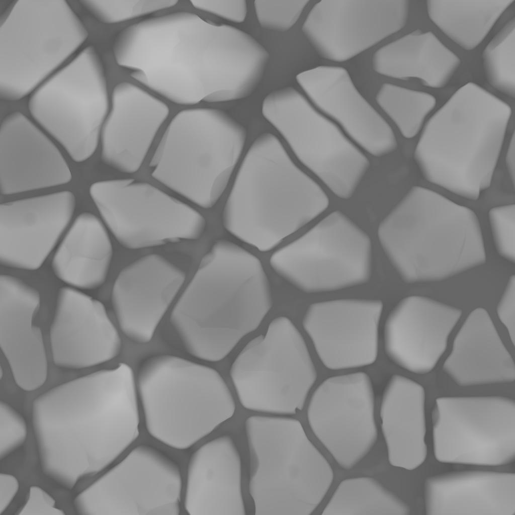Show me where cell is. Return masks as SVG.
<instances>
[{
	"mask_svg": "<svg viewBox=\"0 0 515 515\" xmlns=\"http://www.w3.org/2000/svg\"><path fill=\"white\" fill-rule=\"evenodd\" d=\"M113 54L116 64L143 88L188 106L248 97L269 58L248 33L186 11L126 26L114 38Z\"/></svg>",
	"mask_w": 515,
	"mask_h": 515,
	"instance_id": "obj_1",
	"label": "cell"
},
{
	"mask_svg": "<svg viewBox=\"0 0 515 515\" xmlns=\"http://www.w3.org/2000/svg\"><path fill=\"white\" fill-rule=\"evenodd\" d=\"M139 401L133 370L123 363L38 396L32 423L43 474L71 490L107 470L139 435Z\"/></svg>",
	"mask_w": 515,
	"mask_h": 515,
	"instance_id": "obj_2",
	"label": "cell"
},
{
	"mask_svg": "<svg viewBox=\"0 0 515 515\" xmlns=\"http://www.w3.org/2000/svg\"><path fill=\"white\" fill-rule=\"evenodd\" d=\"M272 305L260 260L237 244L220 239L202 259L169 321L189 354L218 362L259 326Z\"/></svg>",
	"mask_w": 515,
	"mask_h": 515,
	"instance_id": "obj_3",
	"label": "cell"
},
{
	"mask_svg": "<svg viewBox=\"0 0 515 515\" xmlns=\"http://www.w3.org/2000/svg\"><path fill=\"white\" fill-rule=\"evenodd\" d=\"M329 204L323 189L294 162L279 137L264 132L245 150L237 168L223 224L237 239L266 252L321 214Z\"/></svg>",
	"mask_w": 515,
	"mask_h": 515,
	"instance_id": "obj_4",
	"label": "cell"
},
{
	"mask_svg": "<svg viewBox=\"0 0 515 515\" xmlns=\"http://www.w3.org/2000/svg\"><path fill=\"white\" fill-rule=\"evenodd\" d=\"M512 114L474 82L459 87L422 127L413 158L426 181L467 200L491 185Z\"/></svg>",
	"mask_w": 515,
	"mask_h": 515,
	"instance_id": "obj_5",
	"label": "cell"
},
{
	"mask_svg": "<svg viewBox=\"0 0 515 515\" xmlns=\"http://www.w3.org/2000/svg\"><path fill=\"white\" fill-rule=\"evenodd\" d=\"M377 233L408 283L444 280L486 261L475 213L424 187H412L381 221Z\"/></svg>",
	"mask_w": 515,
	"mask_h": 515,
	"instance_id": "obj_6",
	"label": "cell"
},
{
	"mask_svg": "<svg viewBox=\"0 0 515 515\" xmlns=\"http://www.w3.org/2000/svg\"><path fill=\"white\" fill-rule=\"evenodd\" d=\"M247 131L224 111L192 107L169 121L150 159L151 177L204 209L230 186L245 152Z\"/></svg>",
	"mask_w": 515,
	"mask_h": 515,
	"instance_id": "obj_7",
	"label": "cell"
},
{
	"mask_svg": "<svg viewBox=\"0 0 515 515\" xmlns=\"http://www.w3.org/2000/svg\"><path fill=\"white\" fill-rule=\"evenodd\" d=\"M244 431L254 514H312L330 490L334 473L301 422L290 416L257 414L246 418Z\"/></svg>",
	"mask_w": 515,
	"mask_h": 515,
	"instance_id": "obj_8",
	"label": "cell"
},
{
	"mask_svg": "<svg viewBox=\"0 0 515 515\" xmlns=\"http://www.w3.org/2000/svg\"><path fill=\"white\" fill-rule=\"evenodd\" d=\"M136 382L147 433L175 450L190 449L235 411L234 398L216 370L178 356L148 358Z\"/></svg>",
	"mask_w": 515,
	"mask_h": 515,
	"instance_id": "obj_9",
	"label": "cell"
},
{
	"mask_svg": "<svg viewBox=\"0 0 515 515\" xmlns=\"http://www.w3.org/2000/svg\"><path fill=\"white\" fill-rule=\"evenodd\" d=\"M88 31L65 1L17 0L0 19V98L30 94L86 41Z\"/></svg>",
	"mask_w": 515,
	"mask_h": 515,
	"instance_id": "obj_10",
	"label": "cell"
},
{
	"mask_svg": "<svg viewBox=\"0 0 515 515\" xmlns=\"http://www.w3.org/2000/svg\"><path fill=\"white\" fill-rule=\"evenodd\" d=\"M239 401L259 414L290 416L301 410L317 373L305 340L288 317L278 316L249 341L232 363Z\"/></svg>",
	"mask_w": 515,
	"mask_h": 515,
	"instance_id": "obj_11",
	"label": "cell"
},
{
	"mask_svg": "<svg viewBox=\"0 0 515 515\" xmlns=\"http://www.w3.org/2000/svg\"><path fill=\"white\" fill-rule=\"evenodd\" d=\"M261 111L298 161L330 192L342 200L353 196L370 161L334 122L291 87L269 94Z\"/></svg>",
	"mask_w": 515,
	"mask_h": 515,
	"instance_id": "obj_12",
	"label": "cell"
},
{
	"mask_svg": "<svg viewBox=\"0 0 515 515\" xmlns=\"http://www.w3.org/2000/svg\"><path fill=\"white\" fill-rule=\"evenodd\" d=\"M110 106L104 66L92 45L42 82L28 102L35 121L74 156L97 148Z\"/></svg>",
	"mask_w": 515,
	"mask_h": 515,
	"instance_id": "obj_13",
	"label": "cell"
},
{
	"mask_svg": "<svg viewBox=\"0 0 515 515\" xmlns=\"http://www.w3.org/2000/svg\"><path fill=\"white\" fill-rule=\"evenodd\" d=\"M270 264L278 275L301 291L337 290L370 278L371 242L347 215L334 211L276 250Z\"/></svg>",
	"mask_w": 515,
	"mask_h": 515,
	"instance_id": "obj_14",
	"label": "cell"
},
{
	"mask_svg": "<svg viewBox=\"0 0 515 515\" xmlns=\"http://www.w3.org/2000/svg\"><path fill=\"white\" fill-rule=\"evenodd\" d=\"M184 486L175 460L140 444L76 493L73 504L83 515H178Z\"/></svg>",
	"mask_w": 515,
	"mask_h": 515,
	"instance_id": "obj_15",
	"label": "cell"
},
{
	"mask_svg": "<svg viewBox=\"0 0 515 515\" xmlns=\"http://www.w3.org/2000/svg\"><path fill=\"white\" fill-rule=\"evenodd\" d=\"M90 196L106 226L129 249L196 240L204 217L196 209L148 182L133 178L102 180Z\"/></svg>",
	"mask_w": 515,
	"mask_h": 515,
	"instance_id": "obj_16",
	"label": "cell"
},
{
	"mask_svg": "<svg viewBox=\"0 0 515 515\" xmlns=\"http://www.w3.org/2000/svg\"><path fill=\"white\" fill-rule=\"evenodd\" d=\"M439 462L496 466L515 457V402L500 396H443L432 411Z\"/></svg>",
	"mask_w": 515,
	"mask_h": 515,
	"instance_id": "obj_17",
	"label": "cell"
},
{
	"mask_svg": "<svg viewBox=\"0 0 515 515\" xmlns=\"http://www.w3.org/2000/svg\"><path fill=\"white\" fill-rule=\"evenodd\" d=\"M306 417L313 435L338 466L345 470L353 469L378 440L370 376L356 372L327 378L312 393Z\"/></svg>",
	"mask_w": 515,
	"mask_h": 515,
	"instance_id": "obj_18",
	"label": "cell"
},
{
	"mask_svg": "<svg viewBox=\"0 0 515 515\" xmlns=\"http://www.w3.org/2000/svg\"><path fill=\"white\" fill-rule=\"evenodd\" d=\"M409 10L407 0H322L312 7L302 30L321 57L344 62L402 29Z\"/></svg>",
	"mask_w": 515,
	"mask_h": 515,
	"instance_id": "obj_19",
	"label": "cell"
},
{
	"mask_svg": "<svg viewBox=\"0 0 515 515\" xmlns=\"http://www.w3.org/2000/svg\"><path fill=\"white\" fill-rule=\"evenodd\" d=\"M383 310V303L378 300L320 301L308 307L302 325L326 368H361L377 360Z\"/></svg>",
	"mask_w": 515,
	"mask_h": 515,
	"instance_id": "obj_20",
	"label": "cell"
},
{
	"mask_svg": "<svg viewBox=\"0 0 515 515\" xmlns=\"http://www.w3.org/2000/svg\"><path fill=\"white\" fill-rule=\"evenodd\" d=\"M296 78L312 104L365 153L383 157L396 149L391 126L360 93L346 69L318 66L300 72Z\"/></svg>",
	"mask_w": 515,
	"mask_h": 515,
	"instance_id": "obj_21",
	"label": "cell"
},
{
	"mask_svg": "<svg viewBox=\"0 0 515 515\" xmlns=\"http://www.w3.org/2000/svg\"><path fill=\"white\" fill-rule=\"evenodd\" d=\"M75 206L69 191L1 204V264L27 270L41 267L69 225Z\"/></svg>",
	"mask_w": 515,
	"mask_h": 515,
	"instance_id": "obj_22",
	"label": "cell"
},
{
	"mask_svg": "<svg viewBox=\"0 0 515 515\" xmlns=\"http://www.w3.org/2000/svg\"><path fill=\"white\" fill-rule=\"evenodd\" d=\"M462 310L427 297L403 298L388 315L383 340L388 358L402 369L425 374L445 353Z\"/></svg>",
	"mask_w": 515,
	"mask_h": 515,
	"instance_id": "obj_23",
	"label": "cell"
},
{
	"mask_svg": "<svg viewBox=\"0 0 515 515\" xmlns=\"http://www.w3.org/2000/svg\"><path fill=\"white\" fill-rule=\"evenodd\" d=\"M185 279L182 270L156 254L124 268L115 280L111 299L125 335L137 344L149 342Z\"/></svg>",
	"mask_w": 515,
	"mask_h": 515,
	"instance_id": "obj_24",
	"label": "cell"
},
{
	"mask_svg": "<svg viewBox=\"0 0 515 515\" xmlns=\"http://www.w3.org/2000/svg\"><path fill=\"white\" fill-rule=\"evenodd\" d=\"M50 338L53 361L65 369L107 362L117 357L122 347L104 305L71 287L58 291Z\"/></svg>",
	"mask_w": 515,
	"mask_h": 515,
	"instance_id": "obj_25",
	"label": "cell"
},
{
	"mask_svg": "<svg viewBox=\"0 0 515 515\" xmlns=\"http://www.w3.org/2000/svg\"><path fill=\"white\" fill-rule=\"evenodd\" d=\"M167 105L129 81L114 87L101 135V159L125 174L140 170L169 115Z\"/></svg>",
	"mask_w": 515,
	"mask_h": 515,
	"instance_id": "obj_26",
	"label": "cell"
},
{
	"mask_svg": "<svg viewBox=\"0 0 515 515\" xmlns=\"http://www.w3.org/2000/svg\"><path fill=\"white\" fill-rule=\"evenodd\" d=\"M72 176L53 142L26 116L8 114L0 128V187L13 195L69 183Z\"/></svg>",
	"mask_w": 515,
	"mask_h": 515,
	"instance_id": "obj_27",
	"label": "cell"
},
{
	"mask_svg": "<svg viewBox=\"0 0 515 515\" xmlns=\"http://www.w3.org/2000/svg\"><path fill=\"white\" fill-rule=\"evenodd\" d=\"M240 454L224 434L197 447L188 460L183 508L190 515H243Z\"/></svg>",
	"mask_w": 515,
	"mask_h": 515,
	"instance_id": "obj_28",
	"label": "cell"
},
{
	"mask_svg": "<svg viewBox=\"0 0 515 515\" xmlns=\"http://www.w3.org/2000/svg\"><path fill=\"white\" fill-rule=\"evenodd\" d=\"M40 297L32 286L12 276L0 278V343L17 385L31 391L48 374L40 329L34 322Z\"/></svg>",
	"mask_w": 515,
	"mask_h": 515,
	"instance_id": "obj_29",
	"label": "cell"
},
{
	"mask_svg": "<svg viewBox=\"0 0 515 515\" xmlns=\"http://www.w3.org/2000/svg\"><path fill=\"white\" fill-rule=\"evenodd\" d=\"M429 515H512L515 474L483 470L431 476L424 484Z\"/></svg>",
	"mask_w": 515,
	"mask_h": 515,
	"instance_id": "obj_30",
	"label": "cell"
},
{
	"mask_svg": "<svg viewBox=\"0 0 515 515\" xmlns=\"http://www.w3.org/2000/svg\"><path fill=\"white\" fill-rule=\"evenodd\" d=\"M443 369L462 387L514 381V361L485 309L477 307L466 317Z\"/></svg>",
	"mask_w": 515,
	"mask_h": 515,
	"instance_id": "obj_31",
	"label": "cell"
},
{
	"mask_svg": "<svg viewBox=\"0 0 515 515\" xmlns=\"http://www.w3.org/2000/svg\"><path fill=\"white\" fill-rule=\"evenodd\" d=\"M425 400L423 387L404 376L393 375L385 386L380 427L392 466L413 470L426 459Z\"/></svg>",
	"mask_w": 515,
	"mask_h": 515,
	"instance_id": "obj_32",
	"label": "cell"
},
{
	"mask_svg": "<svg viewBox=\"0 0 515 515\" xmlns=\"http://www.w3.org/2000/svg\"><path fill=\"white\" fill-rule=\"evenodd\" d=\"M372 64L380 75L416 79L426 87L439 89L450 81L461 59L432 31L415 30L377 50Z\"/></svg>",
	"mask_w": 515,
	"mask_h": 515,
	"instance_id": "obj_33",
	"label": "cell"
},
{
	"mask_svg": "<svg viewBox=\"0 0 515 515\" xmlns=\"http://www.w3.org/2000/svg\"><path fill=\"white\" fill-rule=\"evenodd\" d=\"M103 221L90 212L80 214L61 241L52 261L56 276L77 289H94L105 281L113 254Z\"/></svg>",
	"mask_w": 515,
	"mask_h": 515,
	"instance_id": "obj_34",
	"label": "cell"
},
{
	"mask_svg": "<svg viewBox=\"0 0 515 515\" xmlns=\"http://www.w3.org/2000/svg\"><path fill=\"white\" fill-rule=\"evenodd\" d=\"M513 0H429L431 22L461 49H476L485 39Z\"/></svg>",
	"mask_w": 515,
	"mask_h": 515,
	"instance_id": "obj_35",
	"label": "cell"
},
{
	"mask_svg": "<svg viewBox=\"0 0 515 515\" xmlns=\"http://www.w3.org/2000/svg\"><path fill=\"white\" fill-rule=\"evenodd\" d=\"M409 506L369 476L346 478L337 484L322 510L324 515H407Z\"/></svg>",
	"mask_w": 515,
	"mask_h": 515,
	"instance_id": "obj_36",
	"label": "cell"
},
{
	"mask_svg": "<svg viewBox=\"0 0 515 515\" xmlns=\"http://www.w3.org/2000/svg\"><path fill=\"white\" fill-rule=\"evenodd\" d=\"M376 101L407 139L419 134L437 104L435 97L427 92L390 83L380 87Z\"/></svg>",
	"mask_w": 515,
	"mask_h": 515,
	"instance_id": "obj_37",
	"label": "cell"
},
{
	"mask_svg": "<svg viewBox=\"0 0 515 515\" xmlns=\"http://www.w3.org/2000/svg\"><path fill=\"white\" fill-rule=\"evenodd\" d=\"M484 73L495 91L511 98L515 94V21L509 20L487 42L481 54Z\"/></svg>",
	"mask_w": 515,
	"mask_h": 515,
	"instance_id": "obj_38",
	"label": "cell"
},
{
	"mask_svg": "<svg viewBox=\"0 0 515 515\" xmlns=\"http://www.w3.org/2000/svg\"><path fill=\"white\" fill-rule=\"evenodd\" d=\"M177 1H80L81 6L97 21L115 24L149 16L175 7Z\"/></svg>",
	"mask_w": 515,
	"mask_h": 515,
	"instance_id": "obj_39",
	"label": "cell"
},
{
	"mask_svg": "<svg viewBox=\"0 0 515 515\" xmlns=\"http://www.w3.org/2000/svg\"><path fill=\"white\" fill-rule=\"evenodd\" d=\"M309 1H255L256 19L263 28L276 32H285L292 28L299 19Z\"/></svg>",
	"mask_w": 515,
	"mask_h": 515,
	"instance_id": "obj_40",
	"label": "cell"
},
{
	"mask_svg": "<svg viewBox=\"0 0 515 515\" xmlns=\"http://www.w3.org/2000/svg\"><path fill=\"white\" fill-rule=\"evenodd\" d=\"M488 219L496 249L505 260L515 259V207L514 204L498 205L488 212Z\"/></svg>",
	"mask_w": 515,
	"mask_h": 515,
	"instance_id": "obj_41",
	"label": "cell"
},
{
	"mask_svg": "<svg viewBox=\"0 0 515 515\" xmlns=\"http://www.w3.org/2000/svg\"><path fill=\"white\" fill-rule=\"evenodd\" d=\"M27 434V424L24 417L9 404L1 401V459L6 458L22 447Z\"/></svg>",
	"mask_w": 515,
	"mask_h": 515,
	"instance_id": "obj_42",
	"label": "cell"
},
{
	"mask_svg": "<svg viewBox=\"0 0 515 515\" xmlns=\"http://www.w3.org/2000/svg\"><path fill=\"white\" fill-rule=\"evenodd\" d=\"M196 9L227 21L241 23L246 19L247 5L245 1H191Z\"/></svg>",
	"mask_w": 515,
	"mask_h": 515,
	"instance_id": "obj_43",
	"label": "cell"
},
{
	"mask_svg": "<svg viewBox=\"0 0 515 515\" xmlns=\"http://www.w3.org/2000/svg\"><path fill=\"white\" fill-rule=\"evenodd\" d=\"M19 515H64L63 510L56 505L53 497L38 485H32L24 502L17 510Z\"/></svg>",
	"mask_w": 515,
	"mask_h": 515,
	"instance_id": "obj_44",
	"label": "cell"
},
{
	"mask_svg": "<svg viewBox=\"0 0 515 515\" xmlns=\"http://www.w3.org/2000/svg\"><path fill=\"white\" fill-rule=\"evenodd\" d=\"M515 279L509 278L496 307L498 319L506 328L512 344L515 337Z\"/></svg>",
	"mask_w": 515,
	"mask_h": 515,
	"instance_id": "obj_45",
	"label": "cell"
},
{
	"mask_svg": "<svg viewBox=\"0 0 515 515\" xmlns=\"http://www.w3.org/2000/svg\"><path fill=\"white\" fill-rule=\"evenodd\" d=\"M20 489L19 482L12 474H0V514L9 507L17 495Z\"/></svg>",
	"mask_w": 515,
	"mask_h": 515,
	"instance_id": "obj_46",
	"label": "cell"
},
{
	"mask_svg": "<svg viewBox=\"0 0 515 515\" xmlns=\"http://www.w3.org/2000/svg\"><path fill=\"white\" fill-rule=\"evenodd\" d=\"M505 164L507 174L513 187L514 185L515 170V144L514 133H512L507 145L504 157Z\"/></svg>",
	"mask_w": 515,
	"mask_h": 515,
	"instance_id": "obj_47",
	"label": "cell"
}]
</instances>
